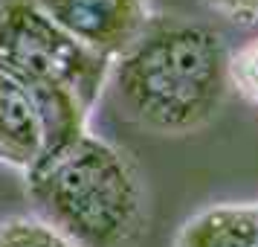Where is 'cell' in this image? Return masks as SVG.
<instances>
[{
  "label": "cell",
  "instance_id": "6da1fadb",
  "mask_svg": "<svg viewBox=\"0 0 258 247\" xmlns=\"http://www.w3.org/2000/svg\"><path fill=\"white\" fill-rule=\"evenodd\" d=\"M232 53L223 38L180 15H151L142 35L110 64L116 114L157 137L206 128L226 105Z\"/></svg>",
  "mask_w": 258,
  "mask_h": 247
},
{
  "label": "cell",
  "instance_id": "7a4b0ae2",
  "mask_svg": "<svg viewBox=\"0 0 258 247\" xmlns=\"http://www.w3.org/2000/svg\"><path fill=\"white\" fill-rule=\"evenodd\" d=\"M38 218L79 247H134L145 230V186L128 154L99 134L26 172Z\"/></svg>",
  "mask_w": 258,
  "mask_h": 247
},
{
  "label": "cell",
  "instance_id": "3957f363",
  "mask_svg": "<svg viewBox=\"0 0 258 247\" xmlns=\"http://www.w3.org/2000/svg\"><path fill=\"white\" fill-rule=\"evenodd\" d=\"M110 59L73 41L29 0H0V73L26 87H64L93 111Z\"/></svg>",
  "mask_w": 258,
  "mask_h": 247
},
{
  "label": "cell",
  "instance_id": "277c9868",
  "mask_svg": "<svg viewBox=\"0 0 258 247\" xmlns=\"http://www.w3.org/2000/svg\"><path fill=\"white\" fill-rule=\"evenodd\" d=\"M64 29L102 59H119L142 35L151 21V0H29Z\"/></svg>",
  "mask_w": 258,
  "mask_h": 247
},
{
  "label": "cell",
  "instance_id": "5b68a950",
  "mask_svg": "<svg viewBox=\"0 0 258 247\" xmlns=\"http://www.w3.org/2000/svg\"><path fill=\"white\" fill-rule=\"evenodd\" d=\"M44 154V125L21 82L0 73V163L29 172Z\"/></svg>",
  "mask_w": 258,
  "mask_h": 247
},
{
  "label": "cell",
  "instance_id": "8992f818",
  "mask_svg": "<svg viewBox=\"0 0 258 247\" xmlns=\"http://www.w3.org/2000/svg\"><path fill=\"white\" fill-rule=\"evenodd\" d=\"M174 247H258V201H223L198 210L177 230Z\"/></svg>",
  "mask_w": 258,
  "mask_h": 247
},
{
  "label": "cell",
  "instance_id": "52a82bcc",
  "mask_svg": "<svg viewBox=\"0 0 258 247\" xmlns=\"http://www.w3.org/2000/svg\"><path fill=\"white\" fill-rule=\"evenodd\" d=\"M0 247H79L38 215H12L0 221Z\"/></svg>",
  "mask_w": 258,
  "mask_h": 247
},
{
  "label": "cell",
  "instance_id": "ba28073f",
  "mask_svg": "<svg viewBox=\"0 0 258 247\" xmlns=\"http://www.w3.org/2000/svg\"><path fill=\"white\" fill-rule=\"evenodd\" d=\"M229 73H232V87L258 105V41L241 47L229 61Z\"/></svg>",
  "mask_w": 258,
  "mask_h": 247
},
{
  "label": "cell",
  "instance_id": "9c48e42d",
  "mask_svg": "<svg viewBox=\"0 0 258 247\" xmlns=\"http://www.w3.org/2000/svg\"><path fill=\"white\" fill-rule=\"evenodd\" d=\"M215 15H221L232 24L252 26L258 24V0H203Z\"/></svg>",
  "mask_w": 258,
  "mask_h": 247
}]
</instances>
